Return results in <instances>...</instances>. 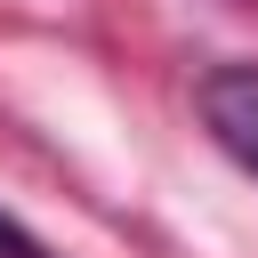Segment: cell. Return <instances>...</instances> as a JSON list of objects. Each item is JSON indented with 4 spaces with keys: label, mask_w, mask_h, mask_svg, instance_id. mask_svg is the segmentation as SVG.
<instances>
[{
    "label": "cell",
    "mask_w": 258,
    "mask_h": 258,
    "mask_svg": "<svg viewBox=\"0 0 258 258\" xmlns=\"http://www.w3.org/2000/svg\"><path fill=\"white\" fill-rule=\"evenodd\" d=\"M194 105H202L218 153L258 177V64H210L202 89H194Z\"/></svg>",
    "instance_id": "cell-1"
},
{
    "label": "cell",
    "mask_w": 258,
    "mask_h": 258,
    "mask_svg": "<svg viewBox=\"0 0 258 258\" xmlns=\"http://www.w3.org/2000/svg\"><path fill=\"white\" fill-rule=\"evenodd\" d=\"M0 258H48V250H40V234H32V226H16V218L0 210Z\"/></svg>",
    "instance_id": "cell-2"
}]
</instances>
